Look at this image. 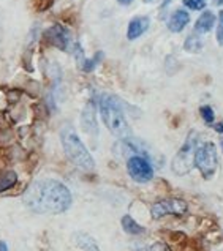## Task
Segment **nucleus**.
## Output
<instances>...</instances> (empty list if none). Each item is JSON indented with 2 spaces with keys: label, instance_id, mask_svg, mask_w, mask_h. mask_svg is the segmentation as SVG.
<instances>
[{
  "label": "nucleus",
  "instance_id": "f257e3e1",
  "mask_svg": "<svg viewBox=\"0 0 223 251\" xmlns=\"http://www.w3.org/2000/svg\"><path fill=\"white\" fill-rule=\"evenodd\" d=\"M23 202L35 213L59 215L67 212L73 204V196L67 185L54 178L35 180L27 186L23 195Z\"/></svg>",
  "mask_w": 223,
  "mask_h": 251
},
{
  "label": "nucleus",
  "instance_id": "f03ea898",
  "mask_svg": "<svg viewBox=\"0 0 223 251\" xmlns=\"http://www.w3.org/2000/svg\"><path fill=\"white\" fill-rule=\"evenodd\" d=\"M98 111L102 116L106 128L119 139H125L132 136L130 125L125 119L124 107L120 104V100L110 93H100L98 95Z\"/></svg>",
  "mask_w": 223,
  "mask_h": 251
},
{
  "label": "nucleus",
  "instance_id": "7ed1b4c3",
  "mask_svg": "<svg viewBox=\"0 0 223 251\" xmlns=\"http://www.w3.org/2000/svg\"><path fill=\"white\" fill-rule=\"evenodd\" d=\"M60 141H62L63 152H65L68 160L73 163L76 168L85 172H90L95 169V160L92 158L90 152L87 150V147L84 146L81 138L78 136L73 125L65 124L60 128Z\"/></svg>",
  "mask_w": 223,
  "mask_h": 251
},
{
  "label": "nucleus",
  "instance_id": "20e7f679",
  "mask_svg": "<svg viewBox=\"0 0 223 251\" xmlns=\"http://www.w3.org/2000/svg\"><path fill=\"white\" fill-rule=\"evenodd\" d=\"M198 139L199 136L195 130H192L187 136L185 142L182 147L177 150V153L174 155V158L171 161V169L176 176H185L193 169L195 166V152L198 147Z\"/></svg>",
  "mask_w": 223,
  "mask_h": 251
},
{
  "label": "nucleus",
  "instance_id": "39448f33",
  "mask_svg": "<svg viewBox=\"0 0 223 251\" xmlns=\"http://www.w3.org/2000/svg\"><path fill=\"white\" fill-rule=\"evenodd\" d=\"M195 166L206 180H211L219 169V153L214 142L207 141L198 144L195 152Z\"/></svg>",
  "mask_w": 223,
  "mask_h": 251
},
{
  "label": "nucleus",
  "instance_id": "423d86ee",
  "mask_svg": "<svg viewBox=\"0 0 223 251\" xmlns=\"http://www.w3.org/2000/svg\"><path fill=\"white\" fill-rule=\"evenodd\" d=\"M127 172L135 182L147 183L154 178V168L146 156L132 155L127 160Z\"/></svg>",
  "mask_w": 223,
  "mask_h": 251
},
{
  "label": "nucleus",
  "instance_id": "0eeeda50",
  "mask_svg": "<svg viewBox=\"0 0 223 251\" xmlns=\"http://www.w3.org/2000/svg\"><path fill=\"white\" fill-rule=\"evenodd\" d=\"M189 210V205L184 199L177 198H169V199H162L157 201L155 204L150 207V215L154 220H160L167 215H176V217H182Z\"/></svg>",
  "mask_w": 223,
  "mask_h": 251
},
{
  "label": "nucleus",
  "instance_id": "6e6552de",
  "mask_svg": "<svg viewBox=\"0 0 223 251\" xmlns=\"http://www.w3.org/2000/svg\"><path fill=\"white\" fill-rule=\"evenodd\" d=\"M45 40L48 41V45L60 49V51H70V48L73 46L70 30L60 24H56L53 27H49L45 32Z\"/></svg>",
  "mask_w": 223,
  "mask_h": 251
},
{
  "label": "nucleus",
  "instance_id": "1a4fd4ad",
  "mask_svg": "<svg viewBox=\"0 0 223 251\" xmlns=\"http://www.w3.org/2000/svg\"><path fill=\"white\" fill-rule=\"evenodd\" d=\"M81 125L84 128V131L89 136H95L98 134V125H97V117H95V104L93 101L87 103L84 107V111L81 114Z\"/></svg>",
  "mask_w": 223,
  "mask_h": 251
},
{
  "label": "nucleus",
  "instance_id": "9d476101",
  "mask_svg": "<svg viewBox=\"0 0 223 251\" xmlns=\"http://www.w3.org/2000/svg\"><path fill=\"white\" fill-rule=\"evenodd\" d=\"M150 25V19L147 16H136L130 21V24H128V28H127V38L130 41H135L138 40L139 37H142L147 28Z\"/></svg>",
  "mask_w": 223,
  "mask_h": 251
},
{
  "label": "nucleus",
  "instance_id": "9b49d317",
  "mask_svg": "<svg viewBox=\"0 0 223 251\" xmlns=\"http://www.w3.org/2000/svg\"><path fill=\"white\" fill-rule=\"evenodd\" d=\"M189 23H190V14L185 10H176L168 19V28L172 33H179L189 25Z\"/></svg>",
  "mask_w": 223,
  "mask_h": 251
},
{
  "label": "nucleus",
  "instance_id": "f8f14e48",
  "mask_svg": "<svg viewBox=\"0 0 223 251\" xmlns=\"http://www.w3.org/2000/svg\"><path fill=\"white\" fill-rule=\"evenodd\" d=\"M73 242H75V245L83 251H100L97 240L87 232H75Z\"/></svg>",
  "mask_w": 223,
  "mask_h": 251
},
{
  "label": "nucleus",
  "instance_id": "ddd939ff",
  "mask_svg": "<svg viewBox=\"0 0 223 251\" xmlns=\"http://www.w3.org/2000/svg\"><path fill=\"white\" fill-rule=\"evenodd\" d=\"M214 24H215V14L212 11H204L195 23V33L204 35L207 32H211Z\"/></svg>",
  "mask_w": 223,
  "mask_h": 251
},
{
  "label": "nucleus",
  "instance_id": "4468645a",
  "mask_svg": "<svg viewBox=\"0 0 223 251\" xmlns=\"http://www.w3.org/2000/svg\"><path fill=\"white\" fill-rule=\"evenodd\" d=\"M120 225H122V229L130 235H141L146 232V229L139 223H136V220L133 217H130V215H124L120 220Z\"/></svg>",
  "mask_w": 223,
  "mask_h": 251
},
{
  "label": "nucleus",
  "instance_id": "2eb2a0df",
  "mask_svg": "<svg viewBox=\"0 0 223 251\" xmlns=\"http://www.w3.org/2000/svg\"><path fill=\"white\" fill-rule=\"evenodd\" d=\"M18 183V174L14 171H5L0 174V193L11 190Z\"/></svg>",
  "mask_w": 223,
  "mask_h": 251
},
{
  "label": "nucleus",
  "instance_id": "dca6fc26",
  "mask_svg": "<svg viewBox=\"0 0 223 251\" xmlns=\"http://www.w3.org/2000/svg\"><path fill=\"white\" fill-rule=\"evenodd\" d=\"M203 46H204V43L199 38L198 33H193V35H190V37H187V40L184 43V49L187 52H192V54L199 52L201 49H203Z\"/></svg>",
  "mask_w": 223,
  "mask_h": 251
},
{
  "label": "nucleus",
  "instance_id": "f3484780",
  "mask_svg": "<svg viewBox=\"0 0 223 251\" xmlns=\"http://www.w3.org/2000/svg\"><path fill=\"white\" fill-rule=\"evenodd\" d=\"M102 59H103V52L100 51V52H97L95 55H93L92 59H87V57H85V60L83 62V65L79 68H81L84 73H90V71H93L98 67V63L102 62Z\"/></svg>",
  "mask_w": 223,
  "mask_h": 251
},
{
  "label": "nucleus",
  "instance_id": "a211bd4d",
  "mask_svg": "<svg viewBox=\"0 0 223 251\" xmlns=\"http://www.w3.org/2000/svg\"><path fill=\"white\" fill-rule=\"evenodd\" d=\"M199 114H201V117H203L204 124H207V125H212V124H214V120H215V112H214V109H212V107H211L209 104L201 106V107H199Z\"/></svg>",
  "mask_w": 223,
  "mask_h": 251
},
{
  "label": "nucleus",
  "instance_id": "6ab92c4d",
  "mask_svg": "<svg viewBox=\"0 0 223 251\" xmlns=\"http://www.w3.org/2000/svg\"><path fill=\"white\" fill-rule=\"evenodd\" d=\"M182 2H184V5H185L189 10L199 11V10H204V8H206L207 0H182Z\"/></svg>",
  "mask_w": 223,
  "mask_h": 251
},
{
  "label": "nucleus",
  "instance_id": "aec40b11",
  "mask_svg": "<svg viewBox=\"0 0 223 251\" xmlns=\"http://www.w3.org/2000/svg\"><path fill=\"white\" fill-rule=\"evenodd\" d=\"M215 37H217L219 45L223 46V10L219 13V25H217V33H215Z\"/></svg>",
  "mask_w": 223,
  "mask_h": 251
},
{
  "label": "nucleus",
  "instance_id": "412c9836",
  "mask_svg": "<svg viewBox=\"0 0 223 251\" xmlns=\"http://www.w3.org/2000/svg\"><path fill=\"white\" fill-rule=\"evenodd\" d=\"M149 251H171V248L165 242H155L154 245L149 248Z\"/></svg>",
  "mask_w": 223,
  "mask_h": 251
},
{
  "label": "nucleus",
  "instance_id": "4be33fe9",
  "mask_svg": "<svg viewBox=\"0 0 223 251\" xmlns=\"http://www.w3.org/2000/svg\"><path fill=\"white\" fill-rule=\"evenodd\" d=\"M214 130L217 131V133H220V134H223V124H222V122H220V124L214 125Z\"/></svg>",
  "mask_w": 223,
  "mask_h": 251
},
{
  "label": "nucleus",
  "instance_id": "5701e85b",
  "mask_svg": "<svg viewBox=\"0 0 223 251\" xmlns=\"http://www.w3.org/2000/svg\"><path fill=\"white\" fill-rule=\"evenodd\" d=\"M0 251H8V247H6V243L3 240H0Z\"/></svg>",
  "mask_w": 223,
  "mask_h": 251
},
{
  "label": "nucleus",
  "instance_id": "b1692460",
  "mask_svg": "<svg viewBox=\"0 0 223 251\" xmlns=\"http://www.w3.org/2000/svg\"><path fill=\"white\" fill-rule=\"evenodd\" d=\"M117 2L120 3V5H130L133 0H117Z\"/></svg>",
  "mask_w": 223,
  "mask_h": 251
},
{
  "label": "nucleus",
  "instance_id": "393cba45",
  "mask_svg": "<svg viewBox=\"0 0 223 251\" xmlns=\"http://www.w3.org/2000/svg\"><path fill=\"white\" fill-rule=\"evenodd\" d=\"M135 251H149V248H146V247H136Z\"/></svg>",
  "mask_w": 223,
  "mask_h": 251
},
{
  "label": "nucleus",
  "instance_id": "a878e982",
  "mask_svg": "<svg viewBox=\"0 0 223 251\" xmlns=\"http://www.w3.org/2000/svg\"><path fill=\"white\" fill-rule=\"evenodd\" d=\"M169 2H171V0H163V2H162V6H163V8H165L167 5H169Z\"/></svg>",
  "mask_w": 223,
  "mask_h": 251
},
{
  "label": "nucleus",
  "instance_id": "bb28decb",
  "mask_svg": "<svg viewBox=\"0 0 223 251\" xmlns=\"http://www.w3.org/2000/svg\"><path fill=\"white\" fill-rule=\"evenodd\" d=\"M215 5H223V0H214Z\"/></svg>",
  "mask_w": 223,
  "mask_h": 251
},
{
  "label": "nucleus",
  "instance_id": "cd10ccee",
  "mask_svg": "<svg viewBox=\"0 0 223 251\" xmlns=\"http://www.w3.org/2000/svg\"><path fill=\"white\" fill-rule=\"evenodd\" d=\"M220 147H222V152H223V139L220 141Z\"/></svg>",
  "mask_w": 223,
  "mask_h": 251
}]
</instances>
